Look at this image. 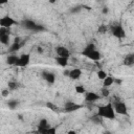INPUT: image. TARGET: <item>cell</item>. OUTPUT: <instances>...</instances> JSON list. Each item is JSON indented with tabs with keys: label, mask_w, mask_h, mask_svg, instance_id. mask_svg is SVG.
I'll list each match as a JSON object with an SVG mask.
<instances>
[{
	"label": "cell",
	"mask_w": 134,
	"mask_h": 134,
	"mask_svg": "<svg viewBox=\"0 0 134 134\" xmlns=\"http://www.w3.org/2000/svg\"><path fill=\"white\" fill-rule=\"evenodd\" d=\"M49 127H50V125H49L48 120H47L46 118H42V119H40V121H39V124H38L37 131H38L39 134H42V133H43L46 129H48Z\"/></svg>",
	"instance_id": "12"
},
{
	"label": "cell",
	"mask_w": 134,
	"mask_h": 134,
	"mask_svg": "<svg viewBox=\"0 0 134 134\" xmlns=\"http://www.w3.org/2000/svg\"><path fill=\"white\" fill-rule=\"evenodd\" d=\"M95 49H96L95 44H94V43H89V44H87V45L85 46L84 50L82 51V54L85 57L86 54H88L89 52H91V51H93V50H95Z\"/></svg>",
	"instance_id": "18"
},
{
	"label": "cell",
	"mask_w": 134,
	"mask_h": 134,
	"mask_svg": "<svg viewBox=\"0 0 134 134\" xmlns=\"http://www.w3.org/2000/svg\"><path fill=\"white\" fill-rule=\"evenodd\" d=\"M18 106H19V100H17V99H10L7 102V107L10 110H15Z\"/></svg>",
	"instance_id": "21"
},
{
	"label": "cell",
	"mask_w": 134,
	"mask_h": 134,
	"mask_svg": "<svg viewBox=\"0 0 134 134\" xmlns=\"http://www.w3.org/2000/svg\"><path fill=\"white\" fill-rule=\"evenodd\" d=\"M85 57H87L88 59H90V60H92V61H94V62H97V61L100 60V53H99V51H98L97 49H95V50L89 52V53L86 54Z\"/></svg>",
	"instance_id": "15"
},
{
	"label": "cell",
	"mask_w": 134,
	"mask_h": 134,
	"mask_svg": "<svg viewBox=\"0 0 134 134\" xmlns=\"http://www.w3.org/2000/svg\"><path fill=\"white\" fill-rule=\"evenodd\" d=\"M74 89H75V92L79 94H85L86 93V89L83 85H76Z\"/></svg>",
	"instance_id": "23"
},
{
	"label": "cell",
	"mask_w": 134,
	"mask_h": 134,
	"mask_svg": "<svg viewBox=\"0 0 134 134\" xmlns=\"http://www.w3.org/2000/svg\"><path fill=\"white\" fill-rule=\"evenodd\" d=\"M66 134H76V132H75L74 130H69V131H68Z\"/></svg>",
	"instance_id": "35"
},
{
	"label": "cell",
	"mask_w": 134,
	"mask_h": 134,
	"mask_svg": "<svg viewBox=\"0 0 134 134\" xmlns=\"http://www.w3.org/2000/svg\"><path fill=\"white\" fill-rule=\"evenodd\" d=\"M22 24V27L25 28V29H28V30H32L35 32H39V31H44L46 30L45 27L43 25H40V24H37L34 20H30V19H25L21 22Z\"/></svg>",
	"instance_id": "2"
},
{
	"label": "cell",
	"mask_w": 134,
	"mask_h": 134,
	"mask_svg": "<svg viewBox=\"0 0 134 134\" xmlns=\"http://www.w3.org/2000/svg\"><path fill=\"white\" fill-rule=\"evenodd\" d=\"M104 134H112V133L109 132V131H106V132H104Z\"/></svg>",
	"instance_id": "37"
},
{
	"label": "cell",
	"mask_w": 134,
	"mask_h": 134,
	"mask_svg": "<svg viewBox=\"0 0 134 134\" xmlns=\"http://www.w3.org/2000/svg\"><path fill=\"white\" fill-rule=\"evenodd\" d=\"M82 5H76V6H73V7H71L70 8V13H72V14H76V13H79V12H81L82 10Z\"/></svg>",
	"instance_id": "29"
},
{
	"label": "cell",
	"mask_w": 134,
	"mask_h": 134,
	"mask_svg": "<svg viewBox=\"0 0 134 134\" xmlns=\"http://www.w3.org/2000/svg\"><path fill=\"white\" fill-rule=\"evenodd\" d=\"M102 13H103V14H105V15H106V14H108V13H109V8L105 6V7L103 8V10H102Z\"/></svg>",
	"instance_id": "34"
},
{
	"label": "cell",
	"mask_w": 134,
	"mask_h": 134,
	"mask_svg": "<svg viewBox=\"0 0 134 134\" xmlns=\"http://www.w3.org/2000/svg\"><path fill=\"white\" fill-rule=\"evenodd\" d=\"M91 121L93 122V124H95V125H100L102 122H103V118L102 117H99L97 114H95V115H93V116H91Z\"/></svg>",
	"instance_id": "22"
},
{
	"label": "cell",
	"mask_w": 134,
	"mask_h": 134,
	"mask_svg": "<svg viewBox=\"0 0 134 134\" xmlns=\"http://www.w3.org/2000/svg\"><path fill=\"white\" fill-rule=\"evenodd\" d=\"M112 106H113L115 113L120 114V115H128V107L124 102H120V100L114 102L112 103Z\"/></svg>",
	"instance_id": "4"
},
{
	"label": "cell",
	"mask_w": 134,
	"mask_h": 134,
	"mask_svg": "<svg viewBox=\"0 0 134 134\" xmlns=\"http://www.w3.org/2000/svg\"><path fill=\"white\" fill-rule=\"evenodd\" d=\"M83 108V105H80V104H75L74 102H71V100H68L65 103L64 105V111L65 112H74V111H77L79 109Z\"/></svg>",
	"instance_id": "8"
},
{
	"label": "cell",
	"mask_w": 134,
	"mask_h": 134,
	"mask_svg": "<svg viewBox=\"0 0 134 134\" xmlns=\"http://www.w3.org/2000/svg\"><path fill=\"white\" fill-rule=\"evenodd\" d=\"M9 35H10V30L8 28L0 27V43L3 45H8Z\"/></svg>",
	"instance_id": "7"
},
{
	"label": "cell",
	"mask_w": 134,
	"mask_h": 134,
	"mask_svg": "<svg viewBox=\"0 0 134 134\" xmlns=\"http://www.w3.org/2000/svg\"><path fill=\"white\" fill-rule=\"evenodd\" d=\"M100 98V95H98L97 93L91 91V92H86L85 93V100L87 103H95L96 100H98Z\"/></svg>",
	"instance_id": "11"
},
{
	"label": "cell",
	"mask_w": 134,
	"mask_h": 134,
	"mask_svg": "<svg viewBox=\"0 0 134 134\" xmlns=\"http://www.w3.org/2000/svg\"><path fill=\"white\" fill-rule=\"evenodd\" d=\"M81 75H82V70L80 68H74V69H71L70 70L68 77H70L71 80H74L75 81V80H79L81 77Z\"/></svg>",
	"instance_id": "14"
},
{
	"label": "cell",
	"mask_w": 134,
	"mask_h": 134,
	"mask_svg": "<svg viewBox=\"0 0 134 134\" xmlns=\"http://www.w3.org/2000/svg\"><path fill=\"white\" fill-rule=\"evenodd\" d=\"M100 94H102V96H104V97H108V96L110 95V90H109V88L103 87V88L100 89Z\"/></svg>",
	"instance_id": "27"
},
{
	"label": "cell",
	"mask_w": 134,
	"mask_h": 134,
	"mask_svg": "<svg viewBox=\"0 0 134 134\" xmlns=\"http://www.w3.org/2000/svg\"><path fill=\"white\" fill-rule=\"evenodd\" d=\"M30 62V54L29 53H23L19 57V60L16 64L17 67H26Z\"/></svg>",
	"instance_id": "9"
},
{
	"label": "cell",
	"mask_w": 134,
	"mask_h": 134,
	"mask_svg": "<svg viewBox=\"0 0 134 134\" xmlns=\"http://www.w3.org/2000/svg\"><path fill=\"white\" fill-rule=\"evenodd\" d=\"M42 134H57V128L55 127H49Z\"/></svg>",
	"instance_id": "24"
},
{
	"label": "cell",
	"mask_w": 134,
	"mask_h": 134,
	"mask_svg": "<svg viewBox=\"0 0 134 134\" xmlns=\"http://www.w3.org/2000/svg\"><path fill=\"white\" fill-rule=\"evenodd\" d=\"M69 72H70L69 69H65V70L63 71V74H64L65 76H69Z\"/></svg>",
	"instance_id": "33"
},
{
	"label": "cell",
	"mask_w": 134,
	"mask_h": 134,
	"mask_svg": "<svg viewBox=\"0 0 134 134\" xmlns=\"http://www.w3.org/2000/svg\"><path fill=\"white\" fill-rule=\"evenodd\" d=\"M18 60H19V57L17 55V54H9L7 58H6V60H5V62H6V64L7 65H10V66H16V64H17V62H18Z\"/></svg>",
	"instance_id": "16"
},
{
	"label": "cell",
	"mask_w": 134,
	"mask_h": 134,
	"mask_svg": "<svg viewBox=\"0 0 134 134\" xmlns=\"http://www.w3.org/2000/svg\"><path fill=\"white\" fill-rule=\"evenodd\" d=\"M107 26L106 25H100L99 27H98V29H97V31H98V34H106V31H107Z\"/></svg>",
	"instance_id": "30"
},
{
	"label": "cell",
	"mask_w": 134,
	"mask_h": 134,
	"mask_svg": "<svg viewBox=\"0 0 134 134\" xmlns=\"http://www.w3.org/2000/svg\"><path fill=\"white\" fill-rule=\"evenodd\" d=\"M45 105H46V107H47L48 109H50L51 111H53V112H57V111H58V107H57L54 104H52V103H50V102H47Z\"/></svg>",
	"instance_id": "28"
},
{
	"label": "cell",
	"mask_w": 134,
	"mask_h": 134,
	"mask_svg": "<svg viewBox=\"0 0 134 134\" xmlns=\"http://www.w3.org/2000/svg\"><path fill=\"white\" fill-rule=\"evenodd\" d=\"M96 75H97V77H98L99 80H105L108 74H107V72L104 71V70H98L97 73H96Z\"/></svg>",
	"instance_id": "25"
},
{
	"label": "cell",
	"mask_w": 134,
	"mask_h": 134,
	"mask_svg": "<svg viewBox=\"0 0 134 134\" xmlns=\"http://www.w3.org/2000/svg\"><path fill=\"white\" fill-rule=\"evenodd\" d=\"M110 30H111V34L117 39H122V38L126 37V31H125L122 25H120V24L111 25L110 26Z\"/></svg>",
	"instance_id": "3"
},
{
	"label": "cell",
	"mask_w": 134,
	"mask_h": 134,
	"mask_svg": "<svg viewBox=\"0 0 134 134\" xmlns=\"http://www.w3.org/2000/svg\"><path fill=\"white\" fill-rule=\"evenodd\" d=\"M99 117L102 118H106V119H114L115 118V112L112 106V103H108L104 106H99L97 113H96Z\"/></svg>",
	"instance_id": "1"
},
{
	"label": "cell",
	"mask_w": 134,
	"mask_h": 134,
	"mask_svg": "<svg viewBox=\"0 0 134 134\" xmlns=\"http://www.w3.org/2000/svg\"><path fill=\"white\" fill-rule=\"evenodd\" d=\"M7 3V1L6 0H3V1H0V5H2V4H6Z\"/></svg>",
	"instance_id": "36"
},
{
	"label": "cell",
	"mask_w": 134,
	"mask_h": 134,
	"mask_svg": "<svg viewBox=\"0 0 134 134\" xmlns=\"http://www.w3.org/2000/svg\"><path fill=\"white\" fill-rule=\"evenodd\" d=\"M7 86H8V90H16L19 87L17 82H8Z\"/></svg>",
	"instance_id": "26"
},
{
	"label": "cell",
	"mask_w": 134,
	"mask_h": 134,
	"mask_svg": "<svg viewBox=\"0 0 134 134\" xmlns=\"http://www.w3.org/2000/svg\"><path fill=\"white\" fill-rule=\"evenodd\" d=\"M114 84V77L111 75H107V77L105 80H103V87L105 88H109Z\"/></svg>",
	"instance_id": "19"
},
{
	"label": "cell",
	"mask_w": 134,
	"mask_h": 134,
	"mask_svg": "<svg viewBox=\"0 0 134 134\" xmlns=\"http://www.w3.org/2000/svg\"><path fill=\"white\" fill-rule=\"evenodd\" d=\"M122 64L126 66H132L134 64V53H129L122 59Z\"/></svg>",
	"instance_id": "17"
},
{
	"label": "cell",
	"mask_w": 134,
	"mask_h": 134,
	"mask_svg": "<svg viewBox=\"0 0 134 134\" xmlns=\"http://www.w3.org/2000/svg\"><path fill=\"white\" fill-rule=\"evenodd\" d=\"M55 53H57V57H62V58H67V59H69L70 57V51L65 46H57Z\"/></svg>",
	"instance_id": "10"
},
{
	"label": "cell",
	"mask_w": 134,
	"mask_h": 134,
	"mask_svg": "<svg viewBox=\"0 0 134 134\" xmlns=\"http://www.w3.org/2000/svg\"><path fill=\"white\" fill-rule=\"evenodd\" d=\"M8 94H9V90H8V88L3 89V90L1 91V95H2L3 97H7V96H8Z\"/></svg>",
	"instance_id": "31"
},
{
	"label": "cell",
	"mask_w": 134,
	"mask_h": 134,
	"mask_svg": "<svg viewBox=\"0 0 134 134\" xmlns=\"http://www.w3.org/2000/svg\"><path fill=\"white\" fill-rule=\"evenodd\" d=\"M25 44V41H23L20 37H17V38H15V40H14V42L10 44V46H9V48H8V52H10V53H13V52H15V51H17V50H19L23 45Z\"/></svg>",
	"instance_id": "6"
},
{
	"label": "cell",
	"mask_w": 134,
	"mask_h": 134,
	"mask_svg": "<svg viewBox=\"0 0 134 134\" xmlns=\"http://www.w3.org/2000/svg\"><path fill=\"white\" fill-rule=\"evenodd\" d=\"M114 83L117 84V85H121L122 80H121V79H114Z\"/></svg>",
	"instance_id": "32"
},
{
	"label": "cell",
	"mask_w": 134,
	"mask_h": 134,
	"mask_svg": "<svg viewBox=\"0 0 134 134\" xmlns=\"http://www.w3.org/2000/svg\"><path fill=\"white\" fill-rule=\"evenodd\" d=\"M42 77H43L49 85H52V84H54V82H55V75H54V73L49 72V71H43V72H42Z\"/></svg>",
	"instance_id": "13"
},
{
	"label": "cell",
	"mask_w": 134,
	"mask_h": 134,
	"mask_svg": "<svg viewBox=\"0 0 134 134\" xmlns=\"http://www.w3.org/2000/svg\"><path fill=\"white\" fill-rule=\"evenodd\" d=\"M55 63L58 65H60L61 67H66L68 64V59L67 58H62V57H55L54 58Z\"/></svg>",
	"instance_id": "20"
},
{
	"label": "cell",
	"mask_w": 134,
	"mask_h": 134,
	"mask_svg": "<svg viewBox=\"0 0 134 134\" xmlns=\"http://www.w3.org/2000/svg\"><path fill=\"white\" fill-rule=\"evenodd\" d=\"M19 22L17 20H15L14 18L9 17V16H4L2 18H0V27L3 28H10L14 25H17Z\"/></svg>",
	"instance_id": "5"
}]
</instances>
